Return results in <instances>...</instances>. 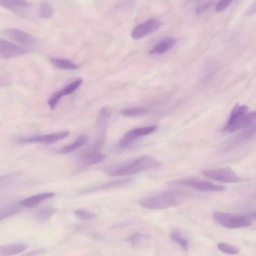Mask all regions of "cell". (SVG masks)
<instances>
[{"instance_id":"d6a6232c","label":"cell","mask_w":256,"mask_h":256,"mask_svg":"<svg viewBox=\"0 0 256 256\" xmlns=\"http://www.w3.org/2000/svg\"><path fill=\"white\" fill-rule=\"evenodd\" d=\"M18 207L16 206H10L8 208H6V210L4 211V214H1V219L4 217V218H5L7 217L10 216L11 215H13V214L15 213L18 211Z\"/></svg>"},{"instance_id":"ffe728a7","label":"cell","mask_w":256,"mask_h":256,"mask_svg":"<svg viewBox=\"0 0 256 256\" xmlns=\"http://www.w3.org/2000/svg\"><path fill=\"white\" fill-rule=\"evenodd\" d=\"M88 141L86 136H82L74 143L59 149L57 152L59 154H67L73 152L85 145Z\"/></svg>"},{"instance_id":"2e32d148","label":"cell","mask_w":256,"mask_h":256,"mask_svg":"<svg viewBox=\"0 0 256 256\" xmlns=\"http://www.w3.org/2000/svg\"><path fill=\"white\" fill-rule=\"evenodd\" d=\"M177 40L173 37H167L159 42L148 53L149 55H161L172 49L176 44Z\"/></svg>"},{"instance_id":"44dd1931","label":"cell","mask_w":256,"mask_h":256,"mask_svg":"<svg viewBox=\"0 0 256 256\" xmlns=\"http://www.w3.org/2000/svg\"><path fill=\"white\" fill-rule=\"evenodd\" d=\"M50 61L54 66L63 70H74L78 68V66L69 60L52 58Z\"/></svg>"},{"instance_id":"5b68a950","label":"cell","mask_w":256,"mask_h":256,"mask_svg":"<svg viewBox=\"0 0 256 256\" xmlns=\"http://www.w3.org/2000/svg\"><path fill=\"white\" fill-rule=\"evenodd\" d=\"M174 183L193 188L203 191H222L226 188L225 186L215 185L211 182L196 178H187L175 181Z\"/></svg>"},{"instance_id":"603a6c76","label":"cell","mask_w":256,"mask_h":256,"mask_svg":"<svg viewBox=\"0 0 256 256\" xmlns=\"http://www.w3.org/2000/svg\"><path fill=\"white\" fill-rule=\"evenodd\" d=\"M38 13L39 16L42 18L49 19L53 16L54 10L50 3L44 2L40 5Z\"/></svg>"},{"instance_id":"d4e9b609","label":"cell","mask_w":256,"mask_h":256,"mask_svg":"<svg viewBox=\"0 0 256 256\" xmlns=\"http://www.w3.org/2000/svg\"><path fill=\"white\" fill-rule=\"evenodd\" d=\"M147 109L143 107H134L125 109L122 111V114L126 117H136L147 113Z\"/></svg>"},{"instance_id":"7c38bea8","label":"cell","mask_w":256,"mask_h":256,"mask_svg":"<svg viewBox=\"0 0 256 256\" xmlns=\"http://www.w3.org/2000/svg\"><path fill=\"white\" fill-rule=\"evenodd\" d=\"M256 122V111L246 113L238 119L229 128V133H234L244 129Z\"/></svg>"},{"instance_id":"d590c367","label":"cell","mask_w":256,"mask_h":256,"mask_svg":"<svg viewBox=\"0 0 256 256\" xmlns=\"http://www.w3.org/2000/svg\"><path fill=\"white\" fill-rule=\"evenodd\" d=\"M254 216L255 218V219H256V212L254 214Z\"/></svg>"},{"instance_id":"5bb4252c","label":"cell","mask_w":256,"mask_h":256,"mask_svg":"<svg viewBox=\"0 0 256 256\" xmlns=\"http://www.w3.org/2000/svg\"><path fill=\"white\" fill-rule=\"evenodd\" d=\"M105 155L97 150H88L80 157V161L83 165L90 166L103 162Z\"/></svg>"},{"instance_id":"9a60e30c","label":"cell","mask_w":256,"mask_h":256,"mask_svg":"<svg viewBox=\"0 0 256 256\" xmlns=\"http://www.w3.org/2000/svg\"><path fill=\"white\" fill-rule=\"evenodd\" d=\"M55 193L50 192V193H44L32 196L27 198L20 202L21 206L26 208H33L37 206L45 200L53 197Z\"/></svg>"},{"instance_id":"ba28073f","label":"cell","mask_w":256,"mask_h":256,"mask_svg":"<svg viewBox=\"0 0 256 256\" xmlns=\"http://www.w3.org/2000/svg\"><path fill=\"white\" fill-rule=\"evenodd\" d=\"M27 52L23 47L5 40L0 41V55L5 59H10L22 56Z\"/></svg>"},{"instance_id":"f1b7e54d","label":"cell","mask_w":256,"mask_h":256,"mask_svg":"<svg viewBox=\"0 0 256 256\" xmlns=\"http://www.w3.org/2000/svg\"><path fill=\"white\" fill-rule=\"evenodd\" d=\"M217 247L221 252L229 254H237L239 251L238 249L236 247L224 243H218L217 244Z\"/></svg>"},{"instance_id":"6da1fadb","label":"cell","mask_w":256,"mask_h":256,"mask_svg":"<svg viewBox=\"0 0 256 256\" xmlns=\"http://www.w3.org/2000/svg\"><path fill=\"white\" fill-rule=\"evenodd\" d=\"M161 166V164L154 157L146 155L112 166L106 172L113 177L128 176L148 169L158 168Z\"/></svg>"},{"instance_id":"4fadbf2b","label":"cell","mask_w":256,"mask_h":256,"mask_svg":"<svg viewBox=\"0 0 256 256\" xmlns=\"http://www.w3.org/2000/svg\"><path fill=\"white\" fill-rule=\"evenodd\" d=\"M1 7L17 13L25 12L31 7L26 0H0Z\"/></svg>"},{"instance_id":"e0dca14e","label":"cell","mask_w":256,"mask_h":256,"mask_svg":"<svg viewBox=\"0 0 256 256\" xmlns=\"http://www.w3.org/2000/svg\"><path fill=\"white\" fill-rule=\"evenodd\" d=\"M248 110L246 105L236 104L233 108L229 119L224 126L223 131H228L230 127L241 117L243 116Z\"/></svg>"},{"instance_id":"cb8c5ba5","label":"cell","mask_w":256,"mask_h":256,"mask_svg":"<svg viewBox=\"0 0 256 256\" xmlns=\"http://www.w3.org/2000/svg\"><path fill=\"white\" fill-rule=\"evenodd\" d=\"M138 138L133 133V130L127 132L121 139L118 146L124 148L133 143Z\"/></svg>"},{"instance_id":"7a4b0ae2","label":"cell","mask_w":256,"mask_h":256,"mask_svg":"<svg viewBox=\"0 0 256 256\" xmlns=\"http://www.w3.org/2000/svg\"><path fill=\"white\" fill-rule=\"evenodd\" d=\"M191 196L188 192L173 190L159 195L142 199L139 204L144 208L151 210L167 209L182 203Z\"/></svg>"},{"instance_id":"ac0fdd59","label":"cell","mask_w":256,"mask_h":256,"mask_svg":"<svg viewBox=\"0 0 256 256\" xmlns=\"http://www.w3.org/2000/svg\"><path fill=\"white\" fill-rule=\"evenodd\" d=\"M28 246L25 244L17 243L0 248V256H8L16 255L26 251Z\"/></svg>"},{"instance_id":"d6986e66","label":"cell","mask_w":256,"mask_h":256,"mask_svg":"<svg viewBox=\"0 0 256 256\" xmlns=\"http://www.w3.org/2000/svg\"><path fill=\"white\" fill-rule=\"evenodd\" d=\"M133 181L132 178H127L110 181L94 188V191L100 190H107L120 188L130 184Z\"/></svg>"},{"instance_id":"3957f363","label":"cell","mask_w":256,"mask_h":256,"mask_svg":"<svg viewBox=\"0 0 256 256\" xmlns=\"http://www.w3.org/2000/svg\"><path fill=\"white\" fill-rule=\"evenodd\" d=\"M213 217L220 225L230 229L245 228L252 225L251 218L247 215L216 212Z\"/></svg>"},{"instance_id":"f546056e","label":"cell","mask_w":256,"mask_h":256,"mask_svg":"<svg viewBox=\"0 0 256 256\" xmlns=\"http://www.w3.org/2000/svg\"><path fill=\"white\" fill-rule=\"evenodd\" d=\"M148 237L142 233H136L130 236L128 238V241L135 247L140 244L143 241L146 240Z\"/></svg>"},{"instance_id":"4316f807","label":"cell","mask_w":256,"mask_h":256,"mask_svg":"<svg viewBox=\"0 0 256 256\" xmlns=\"http://www.w3.org/2000/svg\"><path fill=\"white\" fill-rule=\"evenodd\" d=\"M158 127L156 125L137 128L133 129V131L135 135L138 138L139 137L149 135L157 129Z\"/></svg>"},{"instance_id":"e575fe53","label":"cell","mask_w":256,"mask_h":256,"mask_svg":"<svg viewBox=\"0 0 256 256\" xmlns=\"http://www.w3.org/2000/svg\"><path fill=\"white\" fill-rule=\"evenodd\" d=\"M45 252V249H39V250H37L31 251V252H29V253L25 254L24 255H26V256H35V255H40V254H43Z\"/></svg>"},{"instance_id":"7402d4cb","label":"cell","mask_w":256,"mask_h":256,"mask_svg":"<svg viewBox=\"0 0 256 256\" xmlns=\"http://www.w3.org/2000/svg\"><path fill=\"white\" fill-rule=\"evenodd\" d=\"M256 135V123L249 126L240 133L237 137V141H243Z\"/></svg>"},{"instance_id":"4dcf8cb0","label":"cell","mask_w":256,"mask_h":256,"mask_svg":"<svg viewBox=\"0 0 256 256\" xmlns=\"http://www.w3.org/2000/svg\"><path fill=\"white\" fill-rule=\"evenodd\" d=\"M74 213L77 217L83 220H89L95 217L93 213L84 210H78Z\"/></svg>"},{"instance_id":"52a82bcc","label":"cell","mask_w":256,"mask_h":256,"mask_svg":"<svg viewBox=\"0 0 256 256\" xmlns=\"http://www.w3.org/2000/svg\"><path fill=\"white\" fill-rule=\"evenodd\" d=\"M161 26V23L156 19H151L137 25L132 30L131 35L133 39H140L155 32Z\"/></svg>"},{"instance_id":"277c9868","label":"cell","mask_w":256,"mask_h":256,"mask_svg":"<svg viewBox=\"0 0 256 256\" xmlns=\"http://www.w3.org/2000/svg\"><path fill=\"white\" fill-rule=\"evenodd\" d=\"M202 173L210 179L223 183H234L240 180L236 173L229 168L206 170Z\"/></svg>"},{"instance_id":"83f0119b","label":"cell","mask_w":256,"mask_h":256,"mask_svg":"<svg viewBox=\"0 0 256 256\" xmlns=\"http://www.w3.org/2000/svg\"><path fill=\"white\" fill-rule=\"evenodd\" d=\"M56 212V210L52 208H44L38 212L37 219L42 222L48 220Z\"/></svg>"},{"instance_id":"30bf717a","label":"cell","mask_w":256,"mask_h":256,"mask_svg":"<svg viewBox=\"0 0 256 256\" xmlns=\"http://www.w3.org/2000/svg\"><path fill=\"white\" fill-rule=\"evenodd\" d=\"M110 109L107 106L102 108L99 112L97 120V138L95 141L104 143L106 128L111 116Z\"/></svg>"},{"instance_id":"9c48e42d","label":"cell","mask_w":256,"mask_h":256,"mask_svg":"<svg viewBox=\"0 0 256 256\" xmlns=\"http://www.w3.org/2000/svg\"><path fill=\"white\" fill-rule=\"evenodd\" d=\"M83 80L82 79H78L64 87L61 91L55 93L48 102L50 109L51 110H54L62 97L74 93L81 86Z\"/></svg>"},{"instance_id":"484cf974","label":"cell","mask_w":256,"mask_h":256,"mask_svg":"<svg viewBox=\"0 0 256 256\" xmlns=\"http://www.w3.org/2000/svg\"><path fill=\"white\" fill-rule=\"evenodd\" d=\"M171 238L173 241L179 244L184 250L188 248V241L177 230H174L171 233Z\"/></svg>"},{"instance_id":"8992f818","label":"cell","mask_w":256,"mask_h":256,"mask_svg":"<svg viewBox=\"0 0 256 256\" xmlns=\"http://www.w3.org/2000/svg\"><path fill=\"white\" fill-rule=\"evenodd\" d=\"M68 131H61L45 135L34 136L21 138L19 141L23 143H43L51 144L66 138L69 135Z\"/></svg>"},{"instance_id":"8fae6325","label":"cell","mask_w":256,"mask_h":256,"mask_svg":"<svg viewBox=\"0 0 256 256\" xmlns=\"http://www.w3.org/2000/svg\"><path fill=\"white\" fill-rule=\"evenodd\" d=\"M3 34L10 39L24 45H33L36 42V39L33 36L16 28L6 29L4 31Z\"/></svg>"},{"instance_id":"836d02e7","label":"cell","mask_w":256,"mask_h":256,"mask_svg":"<svg viewBox=\"0 0 256 256\" xmlns=\"http://www.w3.org/2000/svg\"><path fill=\"white\" fill-rule=\"evenodd\" d=\"M256 13V0L245 11V16H252Z\"/></svg>"},{"instance_id":"1f68e13d","label":"cell","mask_w":256,"mask_h":256,"mask_svg":"<svg viewBox=\"0 0 256 256\" xmlns=\"http://www.w3.org/2000/svg\"><path fill=\"white\" fill-rule=\"evenodd\" d=\"M233 1L234 0H221L217 5L215 11L218 13L224 11L229 7Z\"/></svg>"}]
</instances>
